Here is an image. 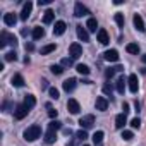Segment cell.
<instances>
[{
	"label": "cell",
	"mask_w": 146,
	"mask_h": 146,
	"mask_svg": "<svg viewBox=\"0 0 146 146\" xmlns=\"http://www.w3.org/2000/svg\"><path fill=\"white\" fill-rule=\"evenodd\" d=\"M24 139L26 141H35V139H38L40 136H41V127L40 125H31V127H28L26 131H24Z\"/></svg>",
	"instance_id": "cell-1"
},
{
	"label": "cell",
	"mask_w": 146,
	"mask_h": 146,
	"mask_svg": "<svg viewBox=\"0 0 146 146\" xmlns=\"http://www.w3.org/2000/svg\"><path fill=\"white\" fill-rule=\"evenodd\" d=\"M5 45L16 46V45H17V38H16L14 35H9V33L2 31V35H0V48H4Z\"/></svg>",
	"instance_id": "cell-2"
},
{
	"label": "cell",
	"mask_w": 146,
	"mask_h": 146,
	"mask_svg": "<svg viewBox=\"0 0 146 146\" xmlns=\"http://www.w3.org/2000/svg\"><path fill=\"white\" fill-rule=\"evenodd\" d=\"M69 55H70V58H79L81 55H83V48H81V45L79 43H72L70 46H69Z\"/></svg>",
	"instance_id": "cell-3"
},
{
	"label": "cell",
	"mask_w": 146,
	"mask_h": 146,
	"mask_svg": "<svg viewBox=\"0 0 146 146\" xmlns=\"http://www.w3.org/2000/svg\"><path fill=\"white\" fill-rule=\"evenodd\" d=\"M93 124H95V115H84V117L79 119V125L84 131L90 129V127H93Z\"/></svg>",
	"instance_id": "cell-4"
},
{
	"label": "cell",
	"mask_w": 146,
	"mask_h": 146,
	"mask_svg": "<svg viewBox=\"0 0 146 146\" xmlns=\"http://www.w3.org/2000/svg\"><path fill=\"white\" fill-rule=\"evenodd\" d=\"M28 112H29V108L23 103V105H17L16 107V110H14V117L17 119V120H23L26 115H28Z\"/></svg>",
	"instance_id": "cell-5"
},
{
	"label": "cell",
	"mask_w": 146,
	"mask_h": 146,
	"mask_svg": "<svg viewBox=\"0 0 146 146\" xmlns=\"http://www.w3.org/2000/svg\"><path fill=\"white\" fill-rule=\"evenodd\" d=\"M67 110L72 113V115H78L79 112H81V107H79V103H78V100H74V98H70L69 102H67Z\"/></svg>",
	"instance_id": "cell-6"
},
{
	"label": "cell",
	"mask_w": 146,
	"mask_h": 146,
	"mask_svg": "<svg viewBox=\"0 0 146 146\" xmlns=\"http://www.w3.org/2000/svg\"><path fill=\"white\" fill-rule=\"evenodd\" d=\"M90 14V11L81 4V2H78L76 5H74V16L76 17H83V16H88Z\"/></svg>",
	"instance_id": "cell-7"
},
{
	"label": "cell",
	"mask_w": 146,
	"mask_h": 146,
	"mask_svg": "<svg viewBox=\"0 0 146 146\" xmlns=\"http://www.w3.org/2000/svg\"><path fill=\"white\" fill-rule=\"evenodd\" d=\"M127 83H129V90H131V93H137V88H139L137 76H136V74H131L129 79H127Z\"/></svg>",
	"instance_id": "cell-8"
},
{
	"label": "cell",
	"mask_w": 146,
	"mask_h": 146,
	"mask_svg": "<svg viewBox=\"0 0 146 146\" xmlns=\"http://www.w3.org/2000/svg\"><path fill=\"white\" fill-rule=\"evenodd\" d=\"M76 33H78V36H79V40H81L83 43H88V41H90L88 29H84L83 26H76Z\"/></svg>",
	"instance_id": "cell-9"
},
{
	"label": "cell",
	"mask_w": 146,
	"mask_h": 146,
	"mask_svg": "<svg viewBox=\"0 0 146 146\" xmlns=\"http://www.w3.org/2000/svg\"><path fill=\"white\" fill-rule=\"evenodd\" d=\"M31 11H33V4H31V2H26V4L23 5V11H21V16H19V17H21L23 21H26V19L29 17Z\"/></svg>",
	"instance_id": "cell-10"
},
{
	"label": "cell",
	"mask_w": 146,
	"mask_h": 146,
	"mask_svg": "<svg viewBox=\"0 0 146 146\" xmlns=\"http://www.w3.org/2000/svg\"><path fill=\"white\" fill-rule=\"evenodd\" d=\"M103 58H105L107 62H117V60H119V52H117V50H107V52L103 53Z\"/></svg>",
	"instance_id": "cell-11"
},
{
	"label": "cell",
	"mask_w": 146,
	"mask_h": 146,
	"mask_svg": "<svg viewBox=\"0 0 146 146\" xmlns=\"http://www.w3.org/2000/svg\"><path fill=\"white\" fill-rule=\"evenodd\" d=\"M95 105H96V110H100V112H105V110L108 108V100H107L105 96H98Z\"/></svg>",
	"instance_id": "cell-12"
},
{
	"label": "cell",
	"mask_w": 146,
	"mask_h": 146,
	"mask_svg": "<svg viewBox=\"0 0 146 146\" xmlns=\"http://www.w3.org/2000/svg\"><path fill=\"white\" fill-rule=\"evenodd\" d=\"M65 28H67V24H65L64 21H57V23H55V28H53V35H55V36L64 35V33H65Z\"/></svg>",
	"instance_id": "cell-13"
},
{
	"label": "cell",
	"mask_w": 146,
	"mask_h": 146,
	"mask_svg": "<svg viewBox=\"0 0 146 146\" xmlns=\"http://www.w3.org/2000/svg\"><path fill=\"white\" fill-rule=\"evenodd\" d=\"M76 84H78V81L74 79V78H69V79H65L64 81V84H62V88L69 93V91H72V90H74L76 88Z\"/></svg>",
	"instance_id": "cell-14"
},
{
	"label": "cell",
	"mask_w": 146,
	"mask_h": 146,
	"mask_svg": "<svg viewBox=\"0 0 146 146\" xmlns=\"http://www.w3.org/2000/svg\"><path fill=\"white\" fill-rule=\"evenodd\" d=\"M125 124H127V115H125V113H119V115L115 117V127H117V129H122Z\"/></svg>",
	"instance_id": "cell-15"
},
{
	"label": "cell",
	"mask_w": 146,
	"mask_h": 146,
	"mask_svg": "<svg viewBox=\"0 0 146 146\" xmlns=\"http://www.w3.org/2000/svg\"><path fill=\"white\" fill-rule=\"evenodd\" d=\"M4 23H5L7 26H14V24L17 23V16H16V14H12V12L4 14Z\"/></svg>",
	"instance_id": "cell-16"
},
{
	"label": "cell",
	"mask_w": 146,
	"mask_h": 146,
	"mask_svg": "<svg viewBox=\"0 0 146 146\" xmlns=\"http://www.w3.org/2000/svg\"><path fill=\"white\" fill-rule=\"evenodd\" d=\"M132 21H134V26H136V29H137L139 33H143V31H144V21H143V17H141L139 14H136Z\"/></svg>",
	"instance_id": "cell-17"
},
{
	"label": "cell",
	"mask_w": 146,
	"mask_h": 146,
	"mask_svg": "<svg viewBox=\"0 0 146 146\" xmlns=\"http://www.w3.org/2000/svg\"><path fill=\"white\" fill-rule=\"evenodd\" d=\"M98 41H100L102 45H108V41H110V40H108V33H107L103 28L98 29Z\"/></svg>",
	"instance_id": "cell-18"
},
{
	"label": "cell",
	"mask_w": 146,
	"mask_h": 146,
	"mask_svg": "<svg viewBox=\"0 0 146 146\" xmlns=\"http://www.w3.org/2000/svg\"><path fill=\"white\" fill-rule=\"evenodd\" d=\"M125 78L124 76H120L119 79H117V83H115V88H117V91L120 93V95H124V91H125Z\"/></svg>",
	"instance_id": "cell-19"
},
{
	"label": "cell",
	"mask_w": 146,
	"mask_h": 146,
	"mask_svg": "<svg viewBox=\"0 0 146 146\" xmlns=\"http://www.w3.org/2000/svg\"><path fill=\"white\" fill-rule=\"evenodd\" d=\"M86 28H88V31L96 33V29H98V21H96L95 17H90V19H88V23H86Z\"/></svg>",
	"instance_id": "cell-20"
},
{
	"label": "cell",
	"mask_w": 146,
	"mask_h": 146,
	"mask_svg": "<svg viewBox=\"0 0 146 146\" xmlns=\"http://www.w3.org/2000/svg\"><path fill=\"white\" fill-rule=\"evenodd\" d=\"M24 105H26V107L31 110V108L36 105V98H35L33 95H26V96H24Z\"/></svg>",
	"instance_id": "cell-21"
},
{
	"label": "cell",
	"mask_w": 146,
	"mask_h": 146,
	"mask_svg": "<svg viewBox=\"0 0 146 146\" xmlns=\"http://www.w3.org/2000/svg\"><path fill=\"white\" fill-rule=\"evenodd\" d=\"M55 139H57V134H55V131H46V134H45V143L46 144H52V143H55Z\"/></svg>",
	"instance_id": "cell-22"
},
{
	"label": "cell",
	"mask_w": 146,
	"mask_h": 146,
	"mask_svg": "<svg viewBox=\"0 0 146 146\" xmlns=\"http://www.w3.org/2000/svg\"><path fill=\"white\" fill-rule=\"evenodd\" d=\"M12 86H16V88L24 86V78H23L21 74H16V76L12 78Z\"/></svg>",
	"instance_id": "cell-23"
},
{
	"label": "cell",
	"mask_w": 146,
	"mask_h": 146,
	"mask_svg": "<svg viewBox=\"0 0 146 146\" xmlns=\"http://www.w3.org/2000/svg\"><path fill=\"white\" fill-rule=\"evenodd\" d=\"M43 36H45V29H43V28L38 26V28L33 29V40H41Z\"/></svg>",
	"instance_id": "cell-24"
},
{
	"label": "cell",
	"mask_w": 146,
	"mask_h": 146,
	"mask_svg": "<svg viewBox=\"0 0 146 146\" xmlns=\"http://www.w3.org/2000/svg\"><path fill=\"white\" fill-rule=\"evenodd\" d=\"M76 70L79 72L81 76H88V74H90V67H88V65H84V64H79V65H76Z\"/></svg>",
	"instance_id": "cell-25"
},
{
	"label": "cell",
	"mask_w": 146,
	"mask_h": 146,
	"mask_svg": "<svg viewBox=\"0 0 146 146\" xmlns=\"http://www.w3.org/2000/svg\"><path fill=\"white\" fill-rule=\"evenodd\" d=\"M53 17H55V12L48 9V11L45 12V16H43V23H45V24H50V23L53 21Z\"/></svg>",
	"instance_id": "cell-26"
},
{
	"label": "cell",
	"mask_w": 146,
	"mask_h": 146,
	"mask_svg": "<svg viewBox=\"0 0 146 146\" xmlns=\"http://www.w3.org/2000/svg\"><path fill=\"white\" fill-rule=\"evenodd\" d=\"M125 50H127L129 53H132V55H137V53H139V45H137V43H129V45L125 46Z\"/></svg>",
	"instance_id": "cell-27"
},
{
	"label": "cell",
	"mask_w": 146,
	"mask_h": 146,
	"mask_svg": "<svg viewBox=\"0 0 146 146\" xmlns=\"http://www.w3.org/2000/svg\"><path fill=\"white\" fill-rule=\"evenodd\" d=\"M113 19H115V23H117V26H119V28H124V24H125V19H124V14H120V12H117Z\"/></svg>",
	"instance_id": "cell-28"
},
{
	"label": "cell",
	"mask_w": 146,
	"mask_h": 146,
	"mask_svg": "<svg viewBox=\"0 0 146 146\" xmlns=\"http://www.w3.org/2000/svg\"><path fill=\"white\" fill-rule=\"evenodd\" d=\"M103 136H105L103 131H96V132L93 134V143H95V144H100V143L103 141Z\"/></svg>",
	"instance_id": "cell-29"
},
{
	"label": "cell",
	"mask_w": 146,
	"mask_h": 146,
	"mask_svg": "<svg viewBox=\"0 0 146 146\" xmlns=\"http://www.w3.org/2000/svg\"><path fill=\"white\" fill-rule=\"evenodd\" d=\"M55 50V45L52 43V45H46V46H43L41 48V55H48V53H52Z\"/></svg>",
	"instance_id": "cell-30"
},
{
	"label": "cell",
	"mask_w": 146,
	"mask_h": 146,
	"mask_svg": "<svg viewBox=\"0 0 146 146\" xmlns=\"http://www.w3.org/2000/svg\"><path fill=\"white\" fill-rule=\"evenodd\" d=\"M60 127H62V124H60L58 120H52V122L48 124V129H50V131H58Z\"/></svg>",
	"instance_id": "cell-31"
},
{
	"label": "cell",
	"mask_w": 146,
	"mask_h": 146,
	"mask_svg": "<svg viewBox=\"0 0 146 146\" xmlns=\"http://www.w3.org/2000/svg\"><path fill=\"white\" fill-rule=\"evenodd\" d=\"M72 64H74V58H70V57H65V58H62V62H60L62 67H70Z\"/></svg>",
	"instance_id": "cell-32"
},
{
	"label": "cell",
	"mask_w": 146,
	"mask_h": 146,
	"mask_svg": "<svg viewBox=\"0 0 146 146\" xmlns=\"http://www.w3.org/2000/svg\"><path fill=\"white\" fill-rule=\"evenodd\" d=\"M5 60H7V62H16V60H17V53H16V52L5 53Z\"/></svg>",
	"instance_id": "cell-33"
},
{
	"label": "cell",
	"mask_w": 146,
	"mask_h": 146,
	"mask_svg": "<svg viewBox=\"0 0 146 146\" xmlns=\"http://www.w3.org/2000/svg\"><path fill=\"white\" fill-rule=\"evenodd\" d=\"M50 70L53 72V74H57V76H58V74H62V72H64V67H62V65H55V64H53V65L50 67Z\"/></svg>",
	"instance_id": "cell-34"
},
{
	"label": "cell",
	"mask_w": 146,
	"mask_h": 146,
	"mask_svg": "<svg viewBox=\"0 0 146 146\" xmlns=\"http://www.w3.org/2000/svg\"><path fill=\"white\" fill-rule=\"evenodd\" d=\"M115 72H117V70H115V67H110V69H107V70H105V78H107V79H112Z\"/></svg>",
	"instance_id": "cell-35"
},
{
	"label": "cell",
	"mask_w": 146,
	"mask_h": 146,
	"mask_svg": "<svg viewBox=\"0 0 146 146\" xmlns=\"http://www.w3.org/2000/svg\"><path fill=\"white\" fill-rule=\"evenodd\" d=\"M132 137H134L132 131H124V132H122V139H124V141H131Z\"/></svg>",
	"instance_id": "cell-36"
},
{
	"label": "cell",
	"mask_w": 146,
	"mask_h": 146,
	"mask_svg": "<svg viewBox=\"0 0 146 146\" xmlns=\"http://www.w3.org/2000/svg\"><path fill=\"white\" fill-rule=\"evenodd\" d=\"M48 93H50V98H53V100L58 98V90L57 88H48Z\"/></svg>",
	"instance_id": "cell-37"
},
{
	"label": "cell",
	"mask_w": 146,
	"mask_h": 146,
	"mask_svg": "<svg viewBox=\"0 0 146 146\" xmlns=\"http://www.w3.org/2000/svg\"><path fill=\"white\" fill-rule=\"evenodd\" d=\"M131 125H132L134 129H139V125H141V119H139V117H134V119L131 120Z\"/></svg>",
	"instance_id": "cell-38"
},
{
	"label": "cell",
	"mask_w": 146,
	"mask_h": 146,
	"mask_svg": "<svg viewBox=\"0 0 146 146\" xmlns=\"http://www.w3.org/2000/svg\"><path fill=\"white\" fill-rule=\"evenodd\" d=\"M76 136H78V139H81V141H84V139H88V132H86L84 129H81V131H79V132H78Z\"/></svg>",
	"instance_id": "cell-39"
},
{
	"label": "cell",
	"mask_w": 146,
	"mask_h": 146,
	"mask_svg": "<svg viewBox=\"0 0 146 146\" xmlns=\"http://www.w3.org/2000/svg\"><path fill=\"white\" fill-rule=\"evenodd\" d=\"M112 91H113V90H112V86H110L108 83L103 84V93H105V95H110V96H112Z\"/></svg>",
	"instance_id": "cell-40"
},
{
	"label": "cell",
	"mask_w": 146,
	"mask_h": 146,
	"mask_svg": "<svg viewBox=\"0 0 146 146\" xmlns=\"http://www.w3.org/2000/svg\"><path fill=\"white\" fill-rule=\"evenodd\" d=\"M122 110H124L122 113H125V115H127V113L131 112V110H129V103H124V105H122Z\"/></svg>",
	"instance_id": "cell-41"
},
{
	"label": "cell",
	"mask_w": 146,
	"mask_h": 146,
	"mask_svg": "<svg viewBox=\"0 0 146 146\" xmlns=\"http://www.w3.org/2000/svg\"><path fill=\"white\" fill-rule=\"evenodd\" d=\"M57 113H58V112H57V110H53V108H50V110H48V115H50L52 119H55V117H57Z\"/></svg>",
	"instance_id": "cell-42"
},
{
	"label": "cell",
	"mask_w": 146,
	"mask_h": 146,
	"mask_svg": "<svg viewBox=\"0 0 146 146\" xmlns=\"http://www.w3.org/2000/svg\"><path fill=\"white\" fill-rule=\"evenodd\" d=\"M48 88V81L46 79H41V90H46Z\"/></svg>",
	"instance_id": "cell-43"
},
{
	"label": "cell",
	"mask_w": 146,
	"mask_h": 146,
	"mask_svg": "<svg viewBox=\"0 0 146 146\" xmlns=\"http://www.w3.org/2000/svg\"><path fill=\"white\" fill-rule=\"evenodd\" d=\"M50 2H52V0H38V4H40V5H48Z\"/></svg>",
	"instance_id": "cell-44"
},
{
	"label": "cell",
	"mask_w": 146,
	"mask_h": 146,
	"mask_svg": "<svg viewBox=\"0 0 146 146\" xmlns=\"http://www.w3.org/2000/svg\"><path fill=\"white\" fill-rule=\"evenodd\" d=\"M33 48H35V45H33V43H26V50H28V52H31Z\"/></svg>",
	"instance_id": "cell-45"
},
{
	"label": "cell",
	"mask_w": 146,
	"mask_h": 146,
	"mask_svg": "<svg viewBox=\"0 0 146 146\" xmlns=\"http://www.w3.org/2000/svg\"><path fill=\"white\" fill-rule=\"evenodd\" d=\"M141 60H143V62L146 64V55H143V57H141Z\"/></svg>",
	"instance_id": "cell-46"
},
{
	"label": "cell",
	"mask_w": 146,
	"mask_h": 146,
	"mask_svg": "<svg viewBox=\"0 0 146 146\" xmlns=\"http://www.w3.org/2000/svg\"><path fill=\"white\" fill-rule=\"evenodd\" d=\"M84 146H90V144H84Z\"/></svg>",
	"instance_id": "cell-47"
},
{
	"label": "cell",
	"mask_w": 146,
	"mask_h": 146,
	"mask_svg": "<svg viewBox=\"0 0 146 146\" xmlns=\"http://www.w3.org/2000/svg\"><path fill=\"white\" fill-rule=\"evenodd\" d=\"M98 146H100V144H98Z\"/></svg>",
	"instance_id": "cell-48"
}]
</instances>
